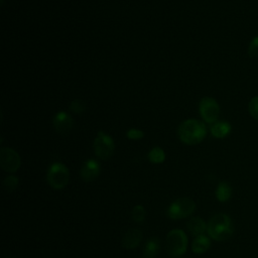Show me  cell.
Instances as JSON below:
<instances>
[{
  "mask_svg": "<svg viewBox=\"0 0 258 258\" xmlns=\"http://www.w3.org/2000/svg\"><path fill=\"white\" fill-rule=\"evenodd\" d=\"M148 159L151 163L154 164H159L162 163L165 159V153L161 147H153L149 153H148Z\"/></svg>",
  "mask_w": 258,
  "mask_h": 258,
  "instance_id": "e0dca14e",
  "label": "cell"
},
{
  "mask_svg": "<svg viewBox=\"0 0 258 258\" xmlns=\"http://www.w3.org/2000/svg\"><path fill=\"white\" fill-rule=\"evenodd\" d=\"M94 152L102 160L109 159L114 153V141L108 134L100 131L94 140Z\"/></svg>",
  "mask_w": 258,
  "mask_h": 258,
  "instance_id": "8992f818",
  "label": "cell"
},
{
  "mask_svg": "<svg viewBox=\"0 0 258 258\" xmlns=\"http://www.w3.org/2000/svg\"><path fill=\"white\" fill-rule=\"evenodd\" d=\"M52 123L55 131L60 135H68L74 126L73 118L67 112L63 111L58 112L53 117Z\"/></svg>",
  "mask_w": 258,
  "mask_h": 258,
  "instance_id": "9c48e42d",
  "label": "cell"
},
{
  "mask_svg": "<svg viewBox=\"0 0 258 258\" xmlns=\"http://www.w3.org/2000/svg\"><path fill=\"white\" fill-rule=\"evenodd\" d=\"M160 241L157 237H152L147 240L143 248V257L144 258H155L159 252Z\"/></svg>",
  "mask_w": 258,
  "mask_h": 258,
  "instance_id": "4fadbf2b",
  "label": "cell"
},
{
  "mask_svg": "<svg viewBox=\"0 0 258 258\" xmlns=\"http://www.w3.org/2000/svg\"><path fill=\"white\" fill-rule=\"evenodd\" d=\"M187 237L180 229L171 230L165 239V250L172 257H178L185 253Z\"/></svg>",
  "mask_w": 258,
  "mask_h": 258,
  "instance_id": "3957f363",
  "label": "cell"
},
{
  "mask_svg": "<svg viewBox=\"0 0 258 258\" xmlns=\"http://www.w3.org/2000/svg\"><path fill=\"white\" fill-rule=\"evenodd\" d=\"M199 111L203 120L208 124L217 122L220 115V106L217 101L210 97H205L201 100Z\"/></svg>",
  "mask_w": 258,
  "mask_h": 258,
  "instance_id": "52a82bcc",
  "label": "cell"
},
{
  "mask_svg": "<svg viewBox=\"0 0 258 258\" xmlns=\"http://www.w3.org/2000/svg\"><path fill=\"white\" fill-rule=\"evenodd\" d=\"M142 240V232L138 228L129 229L122 238V246L126 249L136 248Z\"/></svg>",
  "mask_w": 258,
  "mask_h": 258,
  "instance_id": "8fae6325",
  "label": "cell"
},
{
  "mask_svg": "<svg viewBox=\"0 0 258 258\" xmlns=\"http://www.w3.org/2000/svg\"><path fill=\"white\" fill-rule=\"evenodd\" d=\"M248 109H249V113L250 115L258 120V96L252 98L249 102V105H248Z\"/></svg>",
  "mask_w": 258,
  "mask_h": 258,
  "instance_id": "44dd1931",
  "label": "cell"
},
{
  "mask_svg": "<svg viewBox=\"0 0 258 258\" xmlns=\"http://www.w3.org/2000/svg\"><path fill=\"white\" fill-rule=\"evenodd\" d=\"M207 232L215 241H226L233 235V222L226 214H216L208 222Z\"/></svg>",
  "mask_w": 258,
  "mask_h": 258,
  "instance_id": "7a4b0ae2",
  "label": "cell"
},
{
  "mask_svg": "<svg viewBox=\"0 0 258 258\" xmlns=\"http://www.w3.org/2000/svg\"><path fill=\"white\" fill-rule=\"evenodd\" d=\"M101 171V166L99 162L95 159H88L84 162L83 166L80 170L81 178L85 181H93L95 180Z\"/></svg>",
  "mask_w": 258,
  "mask_h": 258,
  "instance_id": "30bf717a",
  "label": "cell"
},
{
  "mask_svg": "<svg viewBox=\"0 0 258 258\" xmlns=\"http://www.w3.org/2000/svg\"><path fill=\"white\" fill-rule=\"evenodd\" d=\"M21 160L18 153L9 147H2L0 150V166L6 171L13 173L20 167Z\"/></svg>",
  "mask_w": 258,
  "mask_h": 258,
  "instance_id": "ba28073f",
  "label": "cell"
},
{
  "mask_svg": "<svg viewBox=\"0 0 258 258\" xmlns=\"http://www.w3.org/2000/svg\"><path fill=\"white\" fill-rule=\"evenodd\" d=\"M211 246L210 239L205 235L197 236L191 243V250L196 254L205 253Z\"/></svg>",
  "mask_w": 258,
  "mask_h": 258,
  "instance_id": "9a60e30c",
  "label": "cell"
},
{
  "mask_svg": "<svg viewBox=\"0 0 258 258\" xmlns=\"http://www.w3.org/2000/svg\"><path fill=\"white\" fill-rule=\"evenodd\" d=\"M18 183H19V180H18L17 176L9 175V176L4 178V180L2 182V185H3V188L6 191L11 192V191H13V190H15L17 188Z\"/></svg>",
  "mask_w": 258,
  "mask_h": 258,
  "instance_id": "ac0fdd59",
  "label": "cell"
},
{
  "mask_svg": "<svg viewBox=\"0 0 258 258\" xmlns=\"http://www.w3.org/2000/svg\"><path fill=\"white\" fill-rule=\"evenodd\" d=\"M232 196V187L226 181H221L216 188V198L218 201L227 202Z\"/></svg>",
  "mask_w": 258,
  "mask_h": 258,
  "instance_id": "2e32d148",
  "label": "cell"
},
{
  "mask_svg": "<svg viewBox=\"0 0 258 258\" xmlns=\"http://www.w3.org/2000/svg\"><path fill=\"white\" fill-rule=\"evenodd\" d=\"M85 109H86V105H85L84 101H82V100L77 99V100L72 101V103L70 104V110L76 114L83 113L85 111Z\"/></svg>",
  "mask_w": 258,
  "mask_h": 258,
  "instance_id": "ffe728a7",
  "label": "cell"
},
{
  "mask_svg": "<svg viewBox=\"0 0 258 258\" xmlns=\"http://www.w3.org/2000/svg\"><path fill=\"white\" fill-rule=\"evenodd\" d=\"M145 216H146V211L143 206L137 205L131 211V217L135 223L143 222L145 220Z\"/></svg>",
  "mask_w": 258,
  "mask_h": 258,
  "instance_id": "d6986e66",
  "label": "cell"
},
{
  "mask_svg": "<svg viewBox=\"0 0 258 258\" xmlns=\"http://www.w3.org/2000/svg\"><path fill=\"white\" fill-rule=\"evenodd\" d=\"M126 137L131 140H140L144 137V132L140 129L131 128L126 132Z\"/></svg>",
  "mask_w": 258,
  "mask_h": 258,
  "instance_id": "7402d4cb",
  "label": "cell"
},
{
  "mask_svg": "<svg viewBox=\"0 0 258 258\" xmlns=\"http://www.w3.org/2000/svg\"><path fill=\"white\" fill-rule=\"evenodd\" d=\"M196 210V204L190 198H179L171 203L167 209V216L172 220H179L190 216Z\"/></svg>",
  "mask_w": 258,
  "mask_h": 258,
  "instance_id": "5b68a950",
  "label": "cell"
},
{
  "mask_svg": "<svg viewBox=\"0 0 258 258\" xmlns=\"http://www.w3.org/2000/svg\"><path fill=\"white\" fill-rule=\"evenodd\" d=\"M177 135L181 142L187 145H196L204 140L207 135L206 125L197 119L183 121L177 130Z\"/></svg>",
  "mask_w": 258,
  "mask_h": 258,
  "instance_id": "6da1fadb",
  "label": "cell"
},
{
  "mask_svg": "<svg viewBox=\"0 0 258 258\" xmlns=\"http://www.w3.org/2000/svg\"><path fill=\"white\" fill-rule=\"evenodd\" d=\"M248 55L250 57H257L258 56V35L255 36L248 47Z\"/></svg>",
  "mask_w": 258,
  "mask_h": 258,
  "instance_id": "603a6c76",
  "label": "cell"
},
{
  "mask_svg": "<svg viewBox=\"0 0 258 258\" xmlns=\"http://www.w3.org/2000/svg\"><path fill=\"white\" fill-rule=\"evenodd\" d=\"M187 229L194 236H200L207 230V224L199 217H192L187 222Z\"/></svg>",
  "mask_w": 258,
  "mask_h": 258,
  "instance_id": "5bb4252c",
  "label": "cell"
},
{
  "mask_svg": "<svg viewBox=\"0 0 258 258\" xmlns=\"http://www.w3.org/2000/svg\"><path fill=\"white\" fill-rule=\"evenodd\" d=\"M46 180L54 189H61L66 187L70 180V172L68 167L60 162L52 163L47 170Z\"/></svg>",
  "mask_w": 258,
  "mask_h": 258,
  "instance_id": "277c9868",
  "label": "cell"
},
{
  "mask_svg": "<svg viewBox=\"0 0 258 258\" xmlns=\"http://www.w3.org/2000/svg\"><path fill=\"white\" fill-rule=\"evenodd\" d=\"M231 130H232V127L230 123L226 121H217L211 126V134L215 138H219V139L225 138L226 136H228Z\"/></svg>",
  "mask_w": 258,
  "mask_h": 258,
  "instance_id": "7c38bea8",
  "label": "cell"
}]
</instances>
